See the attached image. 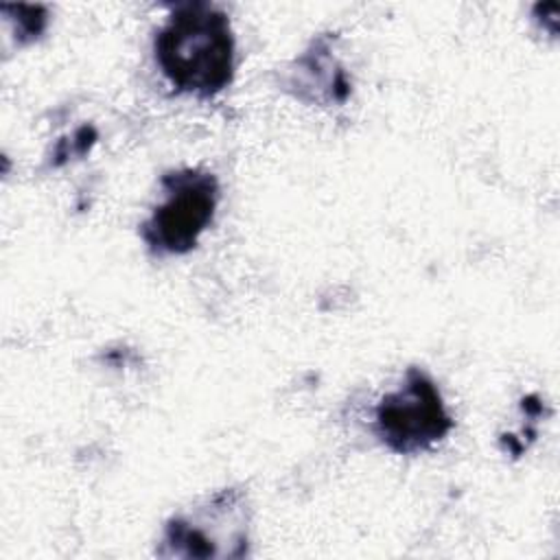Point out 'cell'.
<instances>
[{"mask_svg": "<svg viewBox=\"0 0 560 560\" xmlns=\"http://www.w3.org/2000/svg\"><path fill=\"white\" fill-rule=\"evenodd\" d=\"M155 61L177 92L210 98L234 77V37L223 11L208 2L179 4L155 37Z\"/></svg>", "mask_w": 560, "mask_h": 560, "instance_id": "1", "label": "cell"}, {"mask_svg": "<svg viewBox=\"0 0 560 560\" xmlns=\"http://www.w3.org/2000/svg\"><path fill=\"white\" fill-rule=\"evenodd\" d=\"M164 201L142 223V238L153 254H186L212 223L219 184L212 173L184 168L162 179Z\"/></svg>", "mask_w": 560, "mask_h": 560, "instance_id": "2", "label": "cell"}, {"mask_svg": "<svg viewBox=\"0 0 560 560\" xmlns=\"http://www.w3.org/2000/svg\"><path fill=\"white\" fill-rule=\"evenodd\" d=\"M453 420L435 383L418 368H411L398 389L383 396L374 413V429L381 442L400 455H416L433 448L446 438Z\"/></svg>", "mask_w": 560, "mask_h": 560, "instance_id": "3", "label": "cell"}]
</instances>
